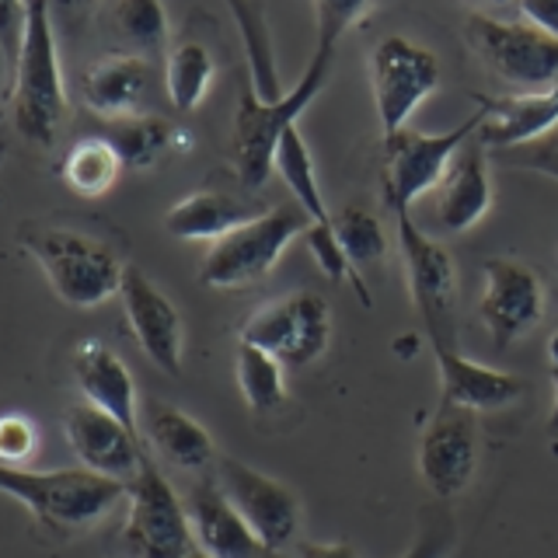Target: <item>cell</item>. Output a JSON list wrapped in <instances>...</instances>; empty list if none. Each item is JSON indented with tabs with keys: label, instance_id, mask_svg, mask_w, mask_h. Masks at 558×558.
<instances>
[{
	"label": "cell",
	"instance_id": "6da1fadb",
	"mask_svg": "<svg viewBox=\"0 0 558 558\" xmlns=\"http://www.w3.org/2000/svg\"><path fill=\"white\" fill-rule=\"evenodd\" d=\"M336 49H339L336 43L318 39L301 81L279 101H262L252 92L248 77H244L238 95V112H234V168H238V182L248 192H258L269 182V174L276 171L279 140L296 126V119L322 95V87L331 74V63H336Z\"/></svg>",
	"mask_w": 558,
	"mask_h": 558
},
{
	"label": "cell",
	"instance_id": "7a4b0ae2",
	"mask_svg": "<svg viewBox=\"0 0 558 558\" xmlns=\"http://www.w3.org/2000/svg\"><path fill=\"white\" fill-rule=\"evenodd\" d=\"M0 493L17 499L25 510L57 534L92 531L126 499L130 485L92 475L84 468L28 471L0 464Z\"/></svg>",
	"mask_w": 558,
	"mask_h": 558
},
{
	"label": "cell",
	"instance_id": "3957f363",
	"mask_svg": "<svg viewBox=\"0 0 558 558\" xmlns=\"http://www.w3.org/2000/svg\"><path fill=\"white\" fill-rule=\"evenodd\" d=\"M17 241L25 252L39 262V269L49 279V290L60 296L66 307L92 311L112 301L122 290L126 262H122L109 244H101L87 234L66 231V227H43L25 223L17 231Z\"/></svg>",
	"mask_w": 558,
	"mask_h": 558
},
{
	"label": "cell",
	"instance_id": "277c9868",
	"mask_svg": "<svg viewBox=\"0 0 558 558\" xmlns=\"http://www.w3.org/2000/svg\"><path fill=\"white\" fill-rule=\"evenodd\" d=\"M461 32L468 49L499 84L513 87V95L548 92L558 84V39L537 32L523 17H502L468 8L461 14Z\"/></svg>",
	"mask_w": 558,
	"mask_h": 558
},
{
	"label": "cell",
	"instance_id": "5b68a950",
	"mask_svg": "<svg viewBox=\"0 0 558 558\" xmlns=\"http://www.w3.org/2000/svg\"><path fill=\"white\" fill-rule=\"evenodd\" d=\"M8 95L14 105L17 133L39 147H52V140H57L66 119V87L60 70L57 32H52L46 4H28V32Z\"/></svg>",
	"mask_w": 558,
	"mask_h": 558
},
{
	"label": "cell",
	"instance_id": "8992f818",
	"mask_svg": "<svg viewBox=\"0 0 558 558\" xmlns=\"http://www.w3.org/2000/svg\"><path fill=\"white\" fill-rule=\"evenodd\" d=\"M307 217L296 203H279L258 220L238 227L199 262V283L209 290H248L258 287L296 238H304Z\"/></svg>",
	"mask_w": 558,
	"mask_h": 558
},
{
	"label": "cell",
	"instance_id": "52a82bcc",
	"mask_svg": "<svg viewBox=\"0 0 558 558\" xmlns=\"http://www.w3.org/2000/svg\"><path fill=\"white\" fill-rule=\"evenodd\" d=\"M388 209L395 217L412 304L426 325V336L433 339V349L450 345L453 307H458V269H453V258L444 248V241H436L423 223L412 220V209L405 206H388Z\"/></svg>",
	"mask_w": 558,
	"mask_h": 558
},
{
	"label": "cell",
	"instance_id": "ba28073f",
	"mask_svg": "<svg viewBox=\"0 0 558 558\" xmlns=\"http://www.w3.org/2000/svg\"><path fill=\"white\" fill-rule=\"evenodd\" d=\"M482 126V112H471L461 126L447 133H415L401 130L384 140V203L388 206H405L412 209L423 196L440 185V179L458 161L461 147L468 140H475Z\"/></svg>",
	"mask_w": 558,
	"mask_h": 558
},
{
	"label": "cell",
	"instance_id": "9c48e42d",
	"mask_svg": "<svg viewBox=\"0 0 558 558\" xmlns=\"http://www.w3.org/2000/svg\"><path fill=\"white\" fill-rule=\"evenodd\" d=\"M238 342L255 345L283 366L301 371V366H311L314 360L325 356L331 342V307L325 296L311 290L287 293L279 301L258 307L241 325Z\"/></svg>",
	"mask_w": 558,
	"mask_h": 558
},
{
	"label": "cell",
	"instance_id": "30bf717a",
	"mask_svg": "<svg viewBox=\"0 0 558 558\" xmlns=\"http://www.w3.org/2000/svg\"><path fill=\"white\" fill-rule=\"evenodd\" d=\"M122 545L133 558H192L189 513L171 482L147 458L140 475L130 482L126 493V523H122Z\"/></svg>",
	"mask_w": 558,
	"mask_h": 558
},
{
	"label": "cell",
	"instance_id": "8fae6325",
	"mask_svg": "<svg viewBox=\"0 0 558 558\" xmlns=\"http://www.w3.org/2000/svg\"><path fill=\"white\" fill-rule=\"evenodd\" d=\"M436 87H440V60L426 46L405 35H388L371 52V92L384 140L409 130V119Z\"/></svg>",
	"mask_w": 558,
	"mask_h": 558
},
{
	"label": "cell",
	"instance_id": "7c38bea8",
	"mask_svg": "<svg viewBox=\"0 0 558 558\" xmlns=\"http://www.w3.org/2000/svg\"><path fill=\"white\" fill-rule=\"evenodd\" d=\"M217 485H220V493L231 499L234 510L241 513V520L252 527V534L272 555L296 545L304 506L290 485H283L272 475H262L258 468L244 464L238 458L217 461Z\"/></svg>",
	"mask_w": 558,
	"mask_h": 558
},
{
	"label": "cell",
	"instance_id": "4fadbf2b",
	"mask_svg": "<svg viewBox=\"0 0 558 558\" xmlns=\"http://www.w3.org/2000/svg\"><path fill=\"white\" fill-rule=\"evenodd\" d=\"M485 287L478 301V318L493 336L496 349H510L541 325L548 307V293L541 276L513 255H493L482 266Z\"/></svg>",
	"mask_w": 558,
	"mask_h": 558
},
{
	"label": "cell",
	"instance_id": "5bb4252c",
	"mask_svg": "<svg viewBox=\"0 0 558 558\" xmlns=\"http://www.w3.org/2000/svg\"><path fill=\"white\" fill-rule=\"evenodd\" d=\"M478 415L440 401L418 440V478L444 502L464 496L478 471Z\"/></svg>",
	"mask_w": 558,
	"mask_h": 558
},
{
	"label": "cell",
	"instance_id": "9a60e30c",
	"mask_svg": "<svg viewBox=\"0 0 558 558\" xmlns=\"http://www.w3.org/2000/svg\"><path fill=\"white\" fill-rule=\"evenodd\" d=\"M119 301L136 345L144 349V356L168 377H179L182 353H185V325L179 307L171 304V296L157 290L144 269L126 266Z\"/></svg>",
	"mask_w": 558,
	"mask_h": 558
},
{
	"label": "cell",
	"instance_id": "2e32d148",
	"mask_svg": "<svg viewBox=\"0 0 558 558\" xmlns=\"http://www.w3.org/2000/svg\"><path fill=\"white\" fill-rule=\"evenodd\" d=\"M63 433H66L70 450H74V458L81 461L84 471H92V475L130 485L147 461L144 447H140V436L130 433L122 423H116L112 415L92 409L87 401L66 409Z\"/></svg>",
	"mask_w": 558,
	"mask_h": 558
},
{
	"label": "cell",
	"instance_id": "e0dca14e",
	"mask_svg": "<svg viewBox=\"0 0 558 558\" xmlns=\"http://www.w3.org/2000/svg\"><path fill=\"white\" fill-rule=\"evenodd\" d=\"M475 105L482 112L475 140L488 154L527 147L558 126V84L534 95H475Z\"/></svg>",
	"mask_w": 558,
	"mask_h": 558
},
{
	"label": "cell",
	"instance_id": "ac0fdd59",
	"mask_svg": "<svg viewBox=\"0 0 558 558\" xmlns=\"http://www.w3.org/2000/svg\"><path fill=\"white\" fill-rule=\"evenodd\" d=\"M185 513H189L196 551L206 558H269L272 555L252 534L248 523L241 520L231 499L220 493L217 478L192 485V493L185 499Z\"/></svg>",
	"mask_w": 558,
	"mask_h": 558
},
{
	"label": "cell",
	"instance_id": "d6986e66",
	"mask_svg": "<svg viewBox=\"0 0 558 558\" xmlns=\"http://www.w3.org/2000/svg\"><path fill=\"white\" fill-rule=\"evenodd\" d=\"M429 196V217L436 234L461 238L471 227H478L493 209V182H488L485 150H464Z\"/></svg>",
	"mask_w": 558,
	"mask_h": 558
},
{
	"label": "cell",
	"instance_id": "ffe728a7",
	"mask_svg": "<svg viewBox=\"0 0 558 558\" xmlns=\"http://www.w3.org/2000/svg\"><path fill=\"white\" fill-rule=\"evenodd\" d=\"M74 377L84 401L92 409L112 415L130 433L140 436V391L130 366L112 345L101 339H84L74 349Z\"/></svg>",
	"mask_w": 558,
	"mask_h": 558
},
{
	"label": "cell",
	"instance_id": "44dd1931",
	"mask_svg": "<svg viewBox=\"0 0 558 558\" xmlns=\"http://www.w3.org/2000/svg\"><path fill=\"white\" fill-rule=\"evenodd\" d=\"M433 353H436V366H440L444 405L478 415V412H502L527 395V380L523 377L468 360L453 345H440Z\"/></svg>",
	"mask_w": 558,
	"mask_h": 558
},
{
	"label": "cell",
	"instance_id": "7402d4cb",
	"mask_svg": "<svg viewBox=\"0 0 558 558\" xmlns=\"http://www.w3.org/2000/svg\"><path fill=\"white\" fill-rule=\"evenodd\" d=\"M150 87H154L150 60L136 57V52H116V57H101L84 70L81 101L105 122H116V119L144 116Z\"/></svg>",
	"mask_w": 558,
	"mask_h": 558
},
{
	"label": "cell",
	"instance_id": "603a6c76",
	"mask_svg": "<svg viewBox=\"0 0 558 558\" xmlns=\"http://www.w3.org/2000/svg\"><path fill=\"white\" fill-rule=\"evenodd\" d=\"M269 214L266 206L252 196H231V192L199 189L174 203L165 214V231L179 241H220L238 227Z\"/></svg>",
	"mask_w": 558,
	"mask_h": 558
},
{
	"label": "cell",
	"instance_id": "cb8c5ba5",
	"mask_svg": "<svg viewBox=\"0 0 558 558\" xmlns=\"http://www.w3.org/2000/svg\"><path fill=\"white\" fill-rule=\"evenodd\" d=\"M147 444L161 453V458L182 471H206L217 464V447L214 436L206 433L203 423H196L189 412L165 405V401H147L144 415H140Z\"/></svg>",
	"mask_w": 558,
	"mask_h": 558
},
{
	"label": "cell",
	"instance_id": "d4e9b609",
	"mask_svg": "<svg viewBox=\"0 0 558 558\" xmlns=\"http://www.w3.org/2000/svg\"><path fill=\"white\" fill-rule=\"evenodd\" d=\"M105 140H109V144L116 147V154L122 157V168L140 171V168H150V165L161 161L171 147H179L185 140V133L174 130L168 119L144 112V116L109 122Z\"/></svg>",
	"mask_w": 558,
	"mask_h": 558
},
{
	"label": "cell",
	"instance_id": "484cf974",
	"mask_svg": "<svg viewBox=\"0 0 558 558\" xmlns=\"http://www.w3.org/2000/svg\"><path fill=\"white\" fill-rule=\"evenodd\" d=\"M231 14H234V22H238L244 52H248V84H252V92L262 101H279L287 92H283V84H279L266 8H262V4H241V0H234Z\"/></svg>",
	"mask_w": 558,
	"mask_h": 558
},
{
	"label": "cell",
	"instance_id": "4316f807",
	"mask_svg": "<svg viewBox=\"0 0 558 558\" xmlns=\"http://www.w3.org/2000/svg\"><path fill=\"white\" fill-rule=\"evenodd\" d=\"M276 171L279 179L287 182L293 203L304 209V217L311 227H331V209L322 199V185H318V171H314V157L304 144L301 130H290L283 140H279L276 150Z\"/></svg>",
	"mask_w": 558,
	"mask_h": 558
},
{
	"label": "cell",
	"instance_id": "83f0119b",
	"mask_svg": "<svg viewBox=\"0 0 558 558\" xmlns=\"http://www.w3.org/2000/svg\"><path fill=\"white\" fill-rule=\"evenodd\" d=\"M122 174V157L105 136H84L63 157V182L84 199L105 196Z\"/></svg>",
	"mask_w": 558,
	"mask_h": 558
},
{
	"label": "cell",
	"instance_id": "f1b7e54d",
	"mask_svg": "<svg viewBox=\"0 0 558 558\" xmlns=\"http://www.w3.org/2000/svg\"><path fill=\"white\" fill-rule=\"evenodd\" d=\"M214 57L203 43H179L165 60V87H168V98L179 112H192L199 109L203 98L209 95L214 87Z\"/></svg>",
	"mask_w": 558,
	"mask_h": 558
},
{
	"label": "cell",
	"instance_id": "f546056e",
	"mask_svg": "<svg viewBox=\"0 0 558 558\" xmlns=\"http://www.w3.org/2000/svg\"><path fill=\"white\" fill-rule=\"evenodd\" d=\"M331 223H336V238H339L342 252L356 276H360V269L380 266V262L388 258V252H391L388 234H384L380 217L366 203L342 206L339 214H331Z\"/></svg>",
	"mask_w": 558,
	"mask_h": 558
},
{
	"label": "cell",
	"instance_id": "4dcf8cb0",
	"mask_svg": "<svg viewBox=\"0 0 558 558\" xmlns=\"http://www.w3.org/2000/svg\"><path fill=\"white\" fill-rule=\"evenodd\" d=\"M234 374H238V388H241L244 401H248V409L255 415H269V412L287 405L283 363L272 360L269 353H262V349H255V345L238 342Z\"/></svg>",
	"mask_w": 558,
	"mask_h": 558
},
{
	"label": "cell",
	"instance_id": "1f68e13d",
	"mask_svg": "<svg viewBox=\"0 0 558 558\" xmlns=\"http://www.w3.org/2000/svg\"><path fill=\"white\" fill-rule=\"evenodd\" d=\"M112 25L136 57H161L168 46V11L154 0H122L112 8Z\"/></svg>",
	"mask_w": 558,
	"mask_h": 558
},
{
	"label": "cell",
	"instance_id": "d6a6232c",
	"mask_svg": "<svg viewBox=\"0 0 558 558\" xmlns=\"http://www.w3.org/2000/svg\"><path fill=\"white\" fill-rule=\"evenodd\" d=\"M35 450H39V426L25 412H4L0 415V464L4 468H25Z\"/></svg>",
	"mask_w": 558,
	"mask_h": 558
},
{
	"label": "cell",
	"instance_id": "836d02e7",
	"mask_svg": "<svg viewBox=\"0 0 558 558\" xmlns=\"http://www.w3.org/2000/svg\"><path fill=\"white\" fill-rule=\"evenodd\" d=\"M488 161H499L506 168H520V171H534V174H545V179L558 182V126L551 133H545L541 140H534V144H527V147L488 154Z\"/></svg>",
	"mask_w": 558,
	"mask_h": 558
},
{
	"label": "cell",
	"instance_id": "e575fe53",
	"mask_svg": "<svg viewBox=\"0 0 558 558\" xmlns=\"http://www.w3.org/2000/svg\"><path fill=\"white\" fill-rule=\"evenodd\" d=\"M377 14V4H353V0H325V4H314V17H318V39L322 43H336L345 32L360 28L366 17Z\"/></svg>",
	"mask_w": 558,
	"mask_h": 558
},
{
	"label": "cell",
	"instance_id": "d590c367",
	"mask_svg": "<svg viewBox=\"0 0 558 558\" xmlns=\"http://www.w3.org/2000/svg\"><path fill=\"white\" fill-rule=\"evenodd\" d=\"M25 32H28V4H0V63H4L8 87L17 70V60H22Z\"/></svg>",
	"mask_w": 558,
	"mask_h": 558
},
{
	"label": "cell",
	"instance_id": "8d00e7d4",
	"mask_svg": "<svg viewBox=\"0 0 558 558\" xmlns=\"http://www.w3.org/2000/svg\"><path fill=\"white\" fill-rule=\"evenodd\" d=\"M453 545V520L447 513H426L412 548L401 558H444Z\"/></svg>",
	"mask_w": 558,
	"mask_h": 558
},
{
	"label": "cell",
	"instance_id": "74e56055",
	"mask_svg": "<svg viewBox=\"0 0 558 558\" xmlns=\"http://www.w3.org/2000/svg\"><path fill=\"white\" fill-rule=\"evenodd\" d=\"M517 17H523V22L534 25L537 32L558 39V0H520Z\"/></svg>",
	"mask_w": 558,
	"mask_h": 558
},
{
	"label": "cell",
	"instance_id": "f35d334b",
	"mask_svg": "<svg viewBox=\"0 0 558 558\" xmlns=\"http://www.w3.org/2000/svg\"><path fill=\"white\" fill-rule=\"evenodd\" d=\"M296 558H360L345 541H296Z\"/></svg>",
	"mask_w": 558,
	"mask_h": 558
},
{
	"label": "cell",
	"instance_id": "ab89813d",
	"mask_svg": "<svg viewBox=\"0 0 558 558\" xmlns=\"http://www.w3.org/2000/svg\"><path fill=\"white\" fill-rule=\"evenodd\" d=\"M551 384H555V405H551V415H548V433L558 436V374H551Z\"/></svg>",
	"mask_w": 558,
	"mask_h": 558
},
{
	"label": "cell",
	"instance_id": "60d3db41",
	"mask_svg": "<svg viewBox=\"0 0 558 558\" xmlns=\"http://www.w3.org/2000/svg\"><path fill=\"white\" fill-rule=\"evenodd\" d=\"M548 363H551V374H558V328L551 331V339H548Z\"/></svg>",
	"mask_w": 558,
	"mask_h": 558
},
{
	"label": "cell",
	"instance_id": "b9f144b4",
	"mask_svg": "<svg viewBox=\"0 0 558 558\" xmlns=\"http://www.w3.org/2000/svg\"><path fill=\"white\" fill-rule=\"evenodd\" d=\"M415 349H418V345H415V339H412V336H409V342H405V339H398V342H395V353L415 356Z\"/></svg>",
	"mask_w": 558,
	"mask_h": 558
},
{
	"label": "cell",
	"instance_id": "7bdbcfd3",
	"mask_svg": "<svg viewBox=\"0 0 558 558\" xmlns=\"http://www.w3.org/2000/svg\"><path fill=\"white\" fill-rule=\"evenodd\" d=\"M0 81H8V74H4V63H0Z\"/></svg>",
	"mask_w": 558,
	"mask_h": 558
},
{
	"label": "cell",
	"instance_id": "ee69618b",
	"mask_svg": "<svg viewBox=\"0 0 558 558\" xmlns=\"http://www.w3.org/2000/svg\"><path fill=\"white\" fill-rule=\"evenodd\" d=\"M192 558H206V555H199V551H196V555H192Z\"/></svg>",
	"mask_w": 558,
	"mask_h": 558
}]
</instances>
